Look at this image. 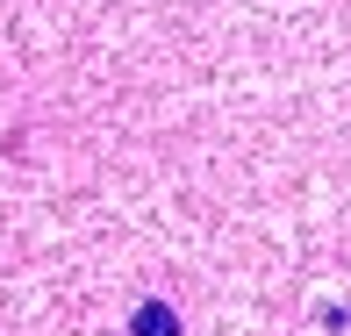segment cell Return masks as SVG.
Instances as JSON below:
<instances>
[{"mask_svg":"<svg viewBox=\"0 0 351 336\" xmlns=\"http://www.w3.org/2000/svg\"><path fill=\"white\" fill-rule=\"evenodd\" d=\"M136 336H180V315H172L165 300H143L136 308Z\"/></svg>","mask_w":351,"mask_h":336,"instance_id":"1","label":"cell"}]
</instances>
